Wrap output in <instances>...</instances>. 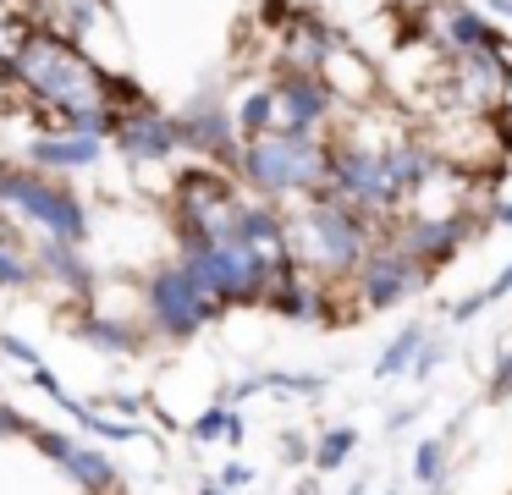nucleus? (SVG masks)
I'll return each mask as SVG.
<instances>
[{"label": "nucleus", "instance_id": "nucleus-16", "mask_svg": "<svg viewBox=\"0 0 512 495\" xmlns=\"http://www.w3.org/2000/svg\"><path fill=\"white\" fill-rule=\"evenodd\" d=\"M39 270L56 286H67L72 297H94V270L83 264V248H67V242H39Z\"/></svg>", "mask_w": 512, "mask_h": 495}, {"label": "nucleus", "instance_id": "nucleus-14", "mask_svg": "<svg viewBox=\"0 0 512 495\" xmlns=\"http://www.w3.org/2000/svg\"><path fill=\"white\" fill-rule=\"evenodd\" d=\"M72 330H78L94 352H105V358H133V352H144V341H149L144 319H127V314H83Z\"/></svg>", "mask_w": 512, "mask_h": 495}, {"label": "nucleus", "instance_id": "nucleus-26", "mask_svg": "<svg viewBox=\"0 0 512 495\" xmlns=\"http://www.w3.org/2000/svg\"><path fill=\"white\" fill-rule=\"evenodd\" d=\"M435 363H441V347H435V341L424 336V341H419V352H413V363H408V374H413V380H430Z\"/></svg>", "mask_w": 512, "mask_h": 495}, {"label": "nucleus", "instance_id": "nucleus-5", "mask_svg": "<svg viewBox=\"0 0 512 495\" xmlns=\"http://www.w3.org/2000/svg\"><path fill=\"white\" fill-rule=\"evenodd\" d=\"M210 319H221V303L204 292L199 275H193L182 259L160 264V270L144 281V330L149 336L188 341V336H199Z\"/></svg>", "mask_w": 512, "mask_h": 495}, {"label": "nucleus", "instance_id": "nucleus-12", "mask_svg": "<svg viewBox=\"0 0 512 495\" xmlns=\"http://www.w3.org/2000/svg\"><path fill=\"white\" fill-rule=\"evenodd\" d=\"M314 77H320L325 94L342 99V105H364V99H375V83H380L375 66H369L358 50H347L342 39L331 44V55L320 61V72H314Z\"/></svg>", "mask_w": 512, "mask_h": 495}, {"label": "nucleus", "instance_id": "nucleus-25", "mask_svg": "<svg viewBox=\"0 0 512 495\" xmlns=\"http://www.w3.org/2000/svg\"><path fill=\"white\" fill-rule=\"evenodd\" d=\"M28 281H34V264L17 248H0V292H17V286H28Z\"/></svg>", "mask_w": 512, "mask_h": 495}, {"label": "nucleus", "instance_id": "nucleus-33", "mask_svg": "<svg viewBox=\"0 0 512 495\" xmlns=\"http://www.w3.org/2000/svg\"><path fill=\"white\" fill-rule=\"evenodd\" d=\"M199 495H232V490H226V484H215V479H210V484H204Z\"/></svg>", "mask_w": 512, "mask_h": 495}, {"label": "nucleus", "instance_id": "nucleus-3", "mask_svg": "<svg viewBox=\"0 0 512 495\" xmlns=\"http://www.w3.org/2000/svg\"><path fill=\"white\" fill-rule=\"evenodd\" d=\"M177 259L199 275V286L221 308H259L276 286V275L287 270V264H265L243 242H182Z\"/></svg>", "mask_w": 512, "mask_h": 495}, {"label": "nucleus", "instance_id": "nucleus-13", "mask_svg": "<svg viewBox=\"0 0 512 495\" xmlns=\"http://www.w3.org/2000/svg\"><path fill=\"white\" fill-rule=\"evenodd\" d=\"M28 154H34L39 171H83V165H94L105 154V143L83 127H61V132H39Z\"/></svg>", "mask_w": 512, "mask_h": 495}, {"label": "nucleus", "instance_id": "nucleus-20", "mask_svg": "<svg viewBox=\"0 0 512 495\" xmlns=\"http://www.w3.org/2000/svg\"><path fill=\"white\" fill-rule=\"evenodd\" d=\"M270 127H276V99H270V88H254V94L237 105V132H243V143H248Z\"/></svg>", "mask_w": 512, "mask_h": 495}, {"label": "nucleus", "instance_id": "nucleus-34", "mask_svg": "<svg viewBox=\"0 0 512 495\" xmlns=\"http://www.w3.org/2000/svg\"><path fill=\"white\" fill-rule=\"evenodd\" d=\"M496 220H501V226H512V204H501V209H496Z\"/></svg>", "mask_w": 512, "mask_h": 495}, {"label": "nucleus", "instance_id": "nucleus-4", "mask_svg": "<svg viewBox=\"0 0 512 495\" xmlns=\"http://www.w3.org/2000/svg\"><path fill=\"white\" fill-rule=\"evenodd\" d=\"M0 204L23 215L28 226H39L45 242H67L83 248L89 242V209L78 193H67L61 182H50L45 171H0Z\"/></svg>", "mask_w": 512, "mask_h": 495}, {"label": "nucleus", "instance_id": "nucleus-8", "mask_svg": "<svg viewBox=\"0 0 512 495\" xmlns=\"http://www.w3.org/2000/svg\"><path fill=\"white\" fill-rule=\"evenodd\" d=\"M28 440H34L83 495H116L122 490V468H116L100 446H89V440H72V435H61V429H34Z\"/></svg>", "mask_w": 512, "mask_h": 495}, {"label": "nucleus", "instance_id": "nucleus-15", "mask_svg": "<svg viewBox=\"0 0 512 495\" xmlns=\"http://www.w3.org/2000/svg\"><path fill=\"white\" fill-rule=\"evenodd\" d=\"M441 44L446 55H468V50H507V44L496 39V28H490L479 11L468 6H446L441 11Z\"/></svg>", "mask_w": 512, "mask_h": 495}, {"label": "nucleus", "instance_id": "nucleus-24", "mask_svg": "<svg viewBox=\"0 0 512 495\" xmlns=\"http://www.w3.org/2000/svg\"><path fill=\"white\" fill-rule=\"evenodd\" d=\"M507 292H512V259H507V270H501L496 281H490V286H479L474 297H463V303H457L452 314H457V319H468V314H474V308H485V303H501V297H507Z\"/></svg>", "mask_w": 512, "mask_h": 495}, {"label": "nucleus", "instance_id": "nucleus-21", "mask_svg": "<svg viewBox=\"0 0 512 495\" xmlns=\"http://www.w3.org/2000/svg\"><path fill=\"white\" fill-rule=\"evenodd\" d=\"M72 418H78L89 435H100V440H133V435H138L133 418H105L100 402H72Z\"/></svg>", "mask_w": 512, "mask_h": 495}, {"label": "nucleus", "instance_id": "nucleus-22", "mask_svg": "<svg viewBox=\"0 0 512 495\" xmlns=\"http://www.w3.org/2000/svg\"><path fill=\"white\" fill-rule=\"evenodd\" d=\"M419 341H424V325H408L397 341H386V352H380V363H375L380 380H391V374H408V363H413V352H419Z\"/></svg>", "mask_w": 512, "mask_h": 495}, {"label": "nucleus", "instance_id": "nucleus-18", "mask_svg": "<svg viewBox=\"0 0 512 495\" xmlns=\"http://www.w3.org/2000/svg\"><path fill=\"white\" fill-rule=\"evenodd\" d=\"M358 451V429L353 424H336V429H325L320 440H314V468L320 473H336V468H347V457Z\"/></svg>", "mask_w": 512, "mask_h": 495}, {"label": "nucleus", "instance_id": "nucleus-35", "mask_svg": "<svg viewBox=\"0 0 512 495\" xmlns=\"http://www.w3.org/2000/svg\"><path fill=\"white\" fill-rule=\"evenodd\" d=\"M490 6H496V11H507V17H512V0H490Z\"/></svg>", "mask_w": 512, "mask_h": 495}, {"label": "nucleus", "instance_id": "nucleus-17", "mask_svg": "<svg viewBox=\"0 0 512 495\" xmlns=\"http://www.w3.org/2000/svg\"><path fill=\"white\" fill-rule=\"evenodd\" d=\"M177 138H182V143H193V149L221 154L226 143H232V121H226V110L199 105V110H188V116H177Z\"/></svg>", "mask_w": 512, "mask_h": 495}, {"label": "nucleus", "instance_id": "nucleus-27", "mask_svg": "<svg viewBox=\"0 0 512 495\" xmlns=\"http://www.w3.org/2000/svg\"><path fill=\"white\" fill-rule=\"evenodd\" d=\"M485 396H490V402H507V396H512V352H507V358H496V374H490Z\"/></svg>", "mask_w": 512, "mask_h": 495}, {"label": "nucleus", "instance_id": "nucleus-29", "mask_svg": "<svg viewBox=\"0 0 512 495\" xmlns=\"http://www.w3.org/2000/svg\"><path fill=\"white\" fill-rule=\"evenodd\" d=\"M0 352H6V358H17V363H28V369H34V363H39V352L28 347L23 336H12V330H0Z\"/></svg>", "mask_w": 512, "mask_h": 495}, {"label": "nucleus", "instance_id": "nucleus-32", "mask_svg": "<svg viewBox=\"0 0 512 495\" xmlns=\"http://www.w3.org/2000/svg\"><path fill=\"white\" fill-rule=\"evenodd\" d=\"M386 6H402V11H419V6H430V0H386Z\"/></svg>", "mask_w": 512, "mask_h": 495}, {"label": "nucleus", "instance_id": "nucleus-7", "mask_svg": "<svg viewBox=\"0 0 512 495\" xmlns=\"http://www.w3.org/2000/svg\"><path fill=\"white\" fill-rule=\"evenodd\" d=\"M512 88V66H507V50H468V55H452V72H446V94L463 116H485L507 99Z\"/></svg>", "mask_w": 512, "mask_h": 495}, {"label": "nucleus", "instance_id": "nucleus-1", "mask_svg": "<svg viewBox=\"0 0 512 495\" xmlns=\"http://www.w3.org/2000/svg\"><path fill=\"white\" fill-rule=\"evenodd\" d=\"M287 248H292V264L314 281H353V270L364 264L369 253V215H358L353 204L325 187L303 204L298 220H287Z\"/></svg>", "mask_w": 512, "mask_h": 495}, {"label": "nucleus", "instance_id": "nucleus-31", "mask_svg": "<svg viewBox=\"0 0 512 495\" xmlns=\"http://www.w3.org/2000/svg\"><path fill=\"white\" fill-rule=\"evenodd\" d=\"M248 479H254V473H248V462H232V468L221 473V484H226V490H243Z\"/></svg>", "mask_w": 512, "mask_h": 495}, {"label": "nucleus", "instance_id": "nucleus-2", "mask_svg": "<svg viewBox=\"0 0 512 495\" xmlns=\"http://www.w3.org/2000/svg\"><path fill=\"white\" fill-rule=\"evenodd\" d=\"M243 176L265 204L276 198H309L331 182V143L314 132H259L243 143Z\"/></svg>", "mask_w": 512, "mask_h": 495}, {"label": "nucleus", "instance_id": "nucleus-9", "mask_svg": "<svg viewBox=\"0 0 512 495\" xmlns=\"http://www.w3.org/2000/svg\"><path fill=\"white\" fill-rule=\"evenodd\" d=\"M111 138L122 143V154H127V160H138V165L171 160V154L182 149V138H177V116H166V110H155V105H133V110H122V121H116Z\"/></svg>", "mask_w": 512, "mask_h": 495}, {"label": "nucleus", "instance_id": "nucleus-30", "mask_svg": "<svg viewBox=\"0 0 512 495\" xmlns=\"http://www.w3.org/2000/svg\"><path fill=\"white\" fill-rule=\"evenodd\" d=\"M28 380H34V385H39V391H45V396H56V402H61V407H67V402H72V396H67V391H61V380H56V374H50V369H45V363H34V369H28Z\"/></svg>", "mask_w": 512, "mask_h": 495}, {"label": "nucleus", "instance_id": "nucleus-11", "mask_svg": "<svg viewBox=\"0 0 512 495\" xmlns=\"http://www.w3.org/2000/svg\"><path fill=\"white\" fill-rule=\"evenodd\" d=\"M463 242H468V220L463 215H413L408 226H402L397 248L408 253L413 264L435 270V264H446L457 248H463Z\"/></svg>", "mask_w": 512, "mask_h": 495}, {"label": "nucleus", "instance_id": "nucleus-6", "mask_svg": "<svg viewBox=\"0 0 512 495\" xmlns=\"http://www.w3.org/2000/svg\"><path fill=\"white\" fill-rule=\"evenodd\" d=\"M424 286H430V270H424V264H413L408 253L397 248V242H380V248H369L364 264L353 270L358 308H369V314H386V308L408 303L413 292H424Z\"/></svg>", "mask_w": 512, "mask_h": 495}, {"label": "nucleus", "instance_id": "nucleus-10", "mask_svg": "<svg viewBox=\"0 0 512 495\" xmlns=\"http://www.w3.org/2000/svg\"><path fill=\"white\" fill-rule=\"evenodd\" d=\"M270 99H276V127L270 132H314L336 105V99L325 94L320 77H303V72H287L276 88H270Z\"/></svg>", "mask_w": 512, "mask_h": 495}, {"label": "nucleus", "instance_id": "nucleus-28", "mask_svg": "<svg viewBox=\"0 0 512 495\" xmlns=\"http://www.w3.org/2000/svg\"><path fill=\"white\" fill-rule=\"evenodd\" d=\"M23 435H34V424H28L17 407H6L0 402V440H23Z\"/></svg>", "mask_w": 512, "mask_h": 495}, {"label": "nucleus", "instance_id": "nucleus-19", "mask_svg": "<svg viewBox=\"0 0 512 495\" xmlns=\"http://www.w3.org/2000/svg\"><path fill=\"white\" fill-rule=\"evenodd\" d=\"M221 435L232 440V446L243 440V418L232 413V402H226V396H221L215 407H204L199 418H193V440H221Z\"/></svg>", "mask_w": 512, "mask_h": 495}, {"label": "nucleus", "instance_id": "nucleus-23", "mask_svg": "<svg viewBox=\"0 0 512 495\" xmlns=\"http://www.w3.org/2000/svg\"><path fill=\"white\" fill-rule=\"evenodd\" d=\"M441 473H446V440H424V446L413 451V479L441 484Z\"/></svg>", "mask_w": 512, "mask_h": 495}]
</instances>
